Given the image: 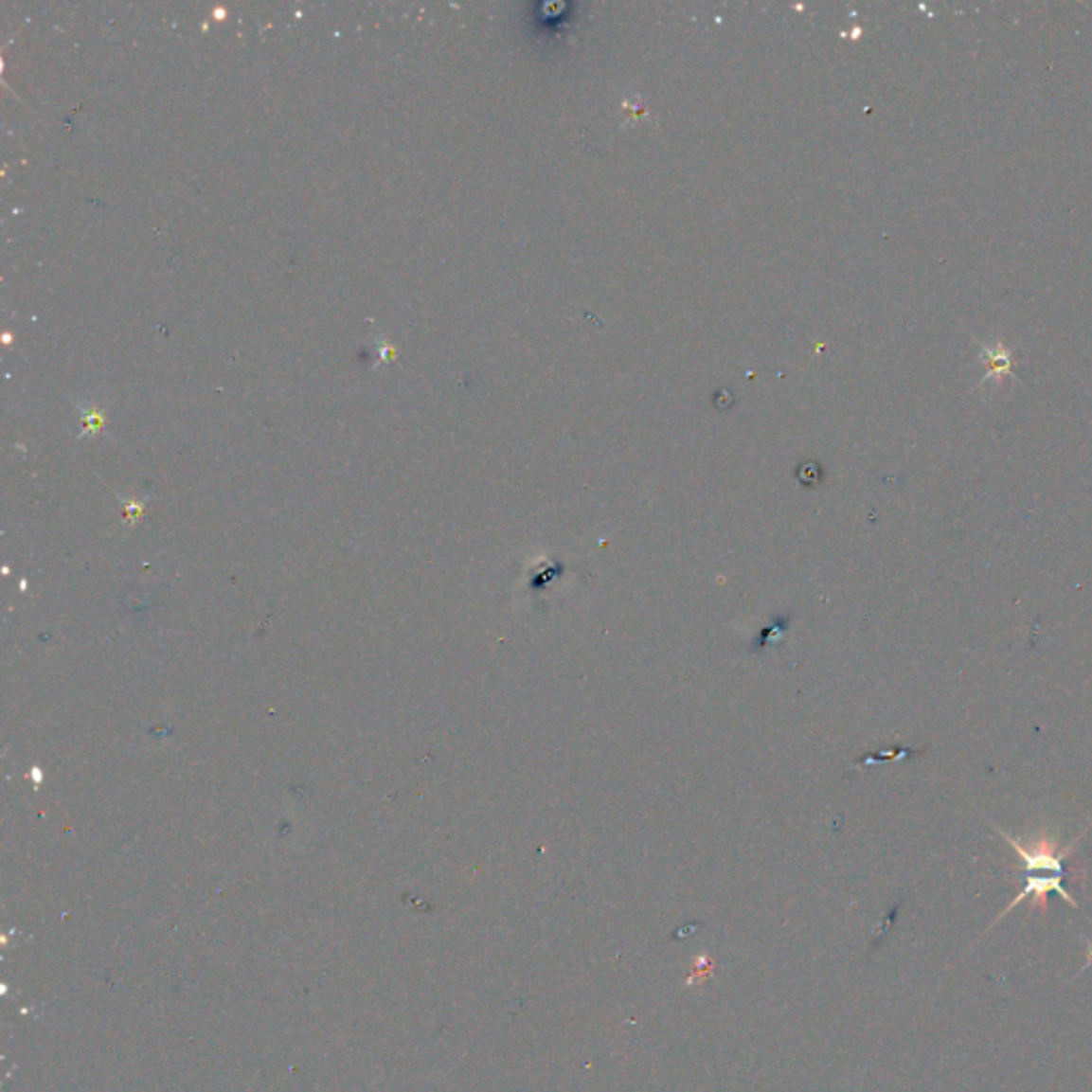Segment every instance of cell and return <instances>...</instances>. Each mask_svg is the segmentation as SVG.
<instances>
[{
	"label": "cell",
	"instance_id": "cell-1",
	"mask_svg": "<svg viewBox=\"0 0 1092 1092\" xmlns=\"http://www.w3.org/2000/svg\"><path fill=\"white\" fill-rule=\"evenodd\" d=\"M998 834L1003 836V839L1011 845L1013 851L1018 853V858L1022 862V868H1024V887L1020 890V894L1015 896L1011 901L1010 907H1007L1001 916L996 918V922H1001L1003 916H1007L1011 909L1018 907L1022 901H1030L1032 907H1039L1041 911H1047V894L1049 892H1056L1061 899H1065L1066 903L1071 904V907L1078 909V903H1075L1073 896L1066 892L1065 887V879H1066V858L1071 856V851L1075 850V845H1078L1080 836L1075 839L1071 845H1066V848H1061L1052 836L1047 834H1037L1035 839L1030 841H1022V839H1015V836L1003 832L1001 828H998Z\"/></svg>",
	"mask_w": 1092,
	"mask_h": 1092
}]
</instances>
